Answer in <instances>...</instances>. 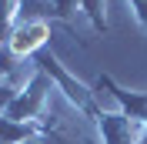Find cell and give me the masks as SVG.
<instances>
[{"instance_id": "6da1fadb", "label": "cell", "mask_w": 147, "mask_h": 144, "mask_svg": "<svg viewBox=\"0 0 147 144\" xmlns=\"http://www.w3.org/2000/svg\"><path fill=\"white\" fill-rule=\"evenodd\" d=\"M47 37H50V27H47L44 20H24L10 34V54L13 57H27V54H34L37 47H44Z\"/></svg>"}]
</instances>
